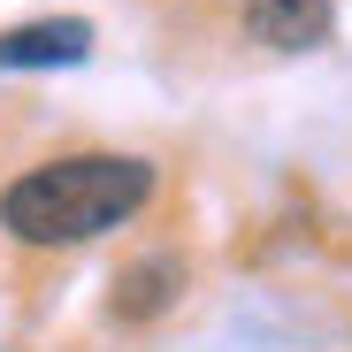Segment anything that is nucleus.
Returning a JSON list of instances; mask_svg holds the SVG:
<instances>
[{
  "instance_id": "nucleus-2",
  "label": "nucleus",
  "mask_w": 352,
  "mask_h": 352,
  "mask_svg": "<svg viewBox=\"0 0 352 352\" xmlns=\"http://www.w3.org/2000/svg\"><path fill=\"white\" fill-rule=\"evenodd\" d=\"M92 54V23L85 16H38L0 31V69H69Z\"/></svg>"
},
{
  "instance_id": "nucleus-1",
  "label": "nucleus",
  "mask_w": 352,
  "mask_h": 352,
  "mask_svg": "<svg viewBox=\"0 0 352 352\" xmlns=\"http://www.w3.org/2000/svg\"><path fill=\"white\" fill-rule=\"evenodd\" d=\"M153 199V161L138 153H69L16 176L0 192V230L23 245H85L100 230L131 222Z\"/></svg>"
},
{
  "instance_id": "nucleus-3",
  "label": "nucleus",
  "mask_w": 352,
  "mask_h": 352,
  "mask_svg": "<svg viewBox=\"0 0 352 352\" xmlns=\"http://www.w3.org/2000/svg\"><path fill=\"white\" fill-rule=\"evenodd\" d=\"M329 31H337L329 0H253L245 8V38H261L276 54H314V46H329Z\"/></svg>"
},
{
  "instance_id": "nucleus-4",
  "label": "nucleus",
  "mask_w": 352,
  "mask_h": 352,
  "mask_svg": "<svg viewBox=\"0 0 352 352\" xmlns=\"http://www.w3.org/2000/svg\"><path fill=\"white\" fill-rule=\"evenodd\" d=\"M176 291H184V261H168V253H146L123 268V283H115V314L123 322H153L176 307Z\"/></svg>"
}]
</instances>
